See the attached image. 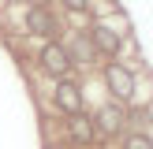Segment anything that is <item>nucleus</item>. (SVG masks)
<instances>
[{
  "label": "nucleus",
  "mask_w": 153,
  "mask_h": 149,
  "mask_svg": "<svg viewBox=\"0 0 153 149\" xmlns=\"http://www.w3.org/2000/svg\"><path fill=\"white\" fill-rule=\"evenodd\" d=\"M71 63H75V60H71V52H67L64 45L49 41V45L41 49V67H45L49 74H56V78H64V74L71 71Z\"/></svg>",
  "instance_id": "f257e3e1"
},
{
  "label": "nucleus",
  "mask_w": 153,
  "mask_h": 149,
  "mask_svg": "<svg viewBox=\"0 0 153 149\" xmlns=\"http://www.w3.org/2000/svg\"><path fill=\"white\" fill-rule=\"evenodd\" d=\"M105 82H108V89L116 93V101H131V93H134V74L127 71L123 63H108V67H105Z\"/></svg>",
  "instance_id": "f03ea898"
},
{
  "label": "nucleus",
  "mask_w": 153,
  "mask_h": 149,
  "mask_svg": "<svg viewBox=\"0 0 153 149\" xmlns=\"http://www.w3.org/2000/svg\"><path fill=\"white\" fill-rule=\"evenodd\" d=\"M26 30L30 34H41V37H52L60 30V22H56V15L49 7H30L26 11Z\"/></svg>",
  "instance_id": "7ed1b4c3"
},
{
  "label": "nucleus",
  "mask_w": 153,
  "mask_h": 149,
  "mask_svg": "<svg viewBox=\"0 0 153 149\" xmlns=\"http://www.w3.org/2000/svg\"><path fill=\"white\" fill-rule=\"evenodd\" d=\"M56 104H60V112H67V116H79V112H82V89L75 86V82L60 78V86H56Z\"/></svg>",
  "instance_id": "20e7f679"
},
{
  "label": "nucleus",
  "mask_w": 153,
  "mask_h": 149,
  "mask_svg": "<svg viewBox=\"0 0 153 149\" xmlns=\"http://www.w3.org/2000/svg\"><path fill=\"white\" fill-rule=\"evenodd\" d=\"M97 131L101 134H120L123 131V108H120V104H105L101 112H97Z\"/></svg>",
  "instance_id": "39448f33"
},
{
  "label": "nucleus",
  "mask_w": 153,
  "mask_h": 149,
  "mask_svg": "<svg viewBox=\"0 0 153 149\" xmlns=\"http://www.w3.org/2000/svg\"><path fill=\"white\" fill-rule=\"evenodd\" d=\"M90 41H94V49L105 52V56H116L120 52V34L112 26H94L90 30Z\"/></svg>",
  "instance_id": "423d86ee"
},
{
  "label": "nucleus",
  "mask_w": 153,
  "mask_h": 149,
  "mask_svg": "<svg viewBox=\"0 0 153 149\" xmlns=\"http://www.w3.org/2000/svg\"><path fill=\"white\" fill-rule=\"evenodd\" d=\"M67 134H71L79 145H90V142L97 138V127H94V119H86V116L79 112V116H71V119H67Z\"/></svg>",
  "instance_id": "0eeeda50"
},
{
  "label": "nucleus",
  "mask_w": 153,
  "mask_h": 149,
  "mask_svg": "<svg viewBox=\"0 0 153 149\" xmlns=\"http://www.w3.org/2000/svg\"><path fill=\"white\" fill-rule=\"evenodd\" d=\"M75 56H79V63H90V56H94V41L75 37Z\"/></svg>",
  "instance_id": "6e6552de"
},
{
  "label": "nucleus",
  "mask_w": 153,
  "mask_h": 149,
  "mask_svg": "<svg viewBox=\"0 0 153 149\" xmlns=\"http://www.w3.org/2000/svg\"><path fill=\"white\" fill-rule=\"evenodd\" d=\"M127 149H153V142L146 134H127Z\"/></svg>",
  "instance_id": "1a4fd4ad"
},
{
  "label": "nucleus",
  "mask_w": 153,
  "mask_h": 149,
  "mask_svg": "<svg viewBox=\"0 0 153 149\" xmlns=\"http://www.w3.org/2000/svg\"><path fill=\"white\" fill-rule=\"evenodd\" d=\"M64 7H71V11H86V0H64Z\"/></svg>",
  "instance_id": "9d476101"
}]
</instances>
